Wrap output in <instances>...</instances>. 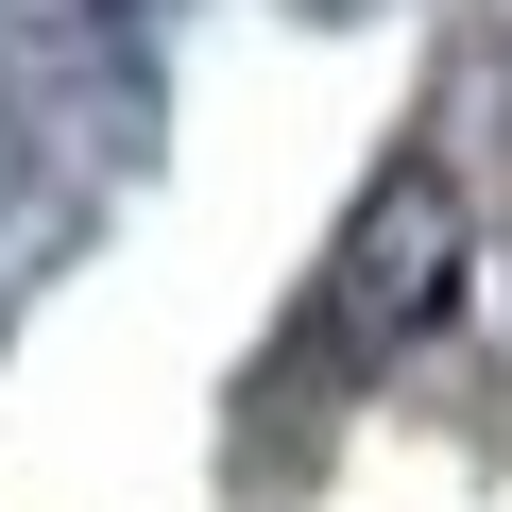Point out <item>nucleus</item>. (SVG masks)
<instances>
[{"mask_svg": "<svg viewBox=\"0 0 512 512\" xmlns=\"http://www.w3.org/2000/svg\"><path fill=\"white\" fill-rule=\"evenodd\" d=\"M444 274H461V188H444V154H393L359 188V222H342V256H325V291H308L274 376H376L393 342L444 325Z\"/></svg>", "mask_w": 512, "mask_h": 512, "instance_id": "nucleus-1", "label": "nucleus"}]
</instances>
